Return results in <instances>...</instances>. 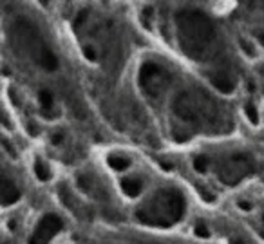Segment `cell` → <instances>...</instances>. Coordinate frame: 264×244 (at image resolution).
Wrapping results in <instances>:
<instances>
[{
  "label": "cell",
  "instance_id": "cell-7",
  "mask_svg": "<svg viewBox=\"0 0 264 244\" xmlns=\"http://www.w3.org/2000/svg\"><path fill=\"white\" fill-rule=\"evenodd\" d=\"M121 190H123L127 195H130V197H136V195H140V192L143 190V181H141L140 177H134V175L123 177V179H121Z\"/></svg>",
  "mask_w": 264,
  "mask_h": 244
},
{
  "label": "cell",
  "instance_id": "cell-11",
  "mask_svg": "<svg viewBox=\"0 0 264 244\" xmlns=\"http://www.w3.org/2000/svg\"><path fill=\"white\" fill-rule=\"evenodd\" d=\"M35 174L40 181H47L51 177V168L47 166V163L42 160L35 161Z\"/></svg>",
  "mask_w": 264,
  "mask_h": 244
},
{
  "label": "cell",
  "instance_id": "cell-20",
  "mask_svg": "<svg viewBox=\"0 0 264 244\" xmlns=\"http://www.w3.org/2000/svg\"><path fill=\"white\" fill-rule=\"evenodd\" d=\"M263 237H264V232H263Z\"/></svg>",
  "mask_w": 264,
  "mask_h": 244
},
{
  "label": "cell",
  "instance_id": "cell-16",
  "mask_svg": "<svg viewBox=\"0 0 264 244\" xmlns=\"http://www.w3.org/2000/svg\"><path fill=\"white\" fill-rule=\"evenodd\" d=\"M241 44H243V51H244V53H248L250 56H255V55H257V53H255V51L252 49V45H250L248 42L241 40Z\"/></svg>",
  "mask_w": 264,
  "mask_h": 244
},
{
  "label": "cell",
  "instance_id": "cell-15",
  "mask_svg": "<svg viewBox=\"0 0 264 244\" xmlns=\"http://www.w3.org/2000/svg\"><path fill=\"white\" fill-rule=\"evenodd\" d=\"M84 55H85V58H87L89 62L96 60V53L92 51V47H90V45H85V47H84Z\"/></svg>",
  "mask_w": 264,
  "mask_h": 244
},
{
  "label": "cell",
  "instance_id": "cell-4",
  "mask_svg": "<svg viewBox=\"0 0 264 244\" xmlns=\"http://www.w3.org/2000/svg\"><path fill=\"white\" fill-rule=\"evenodd\" d=\"M174 112L179 116L183 121L195 123V121L199 120V109H197V105L192 101V98H190L188 92H181V94L176 96Z\"/></svg>",
  "mask_w": 264,
  "mask_h": 244
},
{
  "label": "cell",
  "instance_id": "cell-5",
  "mask_svg": "<svg viewBox=\"0 0 264 244\" xmlns=\"http://www.w3.org/2000/svg\"><path fill=\"white\" fill-rule=\"evenodd\" d=\"M165 203H167V210H169L170 219L177 223L184 215V197L181 195L179 190H169L167 194H163Z\"/></svg>",
  "mask_w": 264,
  "mask_h": 244
},
{
  "label": "cell",
  "instance_id": "cell-9",
  "mask_svg": "<svg viewBox=\"0 0 264 244\" xmlns=\"http://www.w3.org/2000/svg\"><path fill=\"white\" fill-rule=\"evenodd\" d=\"M107 161H109L110 168L118 170V172H121V170H127L130 166V160H129V158H125V156L110 154L109 158H107Z\"/></svg>",
  "mask_w": 264,
  "mask_h": 244
},
{
  "label": "cell",
  "instance_id": "cell-2",
  "mask_svg": "<svg viewBox=\"0 0 264 244\" xmlns=\"http://www.w3.org/2000/svg\"><path fill=\"white\" fill-rule=\"evenodd\" d=\"M165 83H167V76H165V71L161 69L160 65L154 64V62H145L141 65L140 85L147 94L150 96L158 94L165 87Z\"/></svg>",
  "mask_w": 264,
  "mask_h": 244
},
{
  "label": "cell",
  "instance_id": "cell-17",
  "mask_svg": "<svg viewBox=\"0 0 264 244\" xmlns=\"http://www.w3.org/2000/svg\"><path fill=\"white\" fill-rule=\"evenodd\" d=\"M239 206H241V210H246V212H248V210H252V204H250L248 201H241Z\"/></svg>",
  "mask_w": 264,
  "mask_h": 244
},
{
  "label": "cell",
  "instance_id": "cell-10",
  "mask_svg": "<svg viewBox=\"0 0 264 244\" xmlns=\"http://www.w3.org/2000/svg\"><path fill=\"white\" fill-rule=\"evenodd\" d=\"M38 100H40L42 110H44L45 114H49L51 110H53V107H55V100H53V94H51L47 89H42L40 92H38Z\"/></svg>",
  "mask_w": 264,
  "mask_h": 244
},
{
  "label": "cell",
  "instance_id": "cell-12",
  "mask_svg": "<svg viewBox=\"0 0 264 244\" xmlns=\"http://www.w3.org/2000/svg\"><path fill=\"white\" fill-rule=\"evenodd\" d=\"M244 114H246V118H248L254 125L259 121V112H257V109H255V105H252V103L244 105Z\"/></svg>",
  "mask_w": 264,
  "mask_h": 244
},
{
  "label": "cell",
  "instance_id": "cell-21",
  "mask_svg": "<svg viewBox=\"0 0 264 244\" xmlns=\"http://www.w3.org/2000/svg\"><path fill=\"white\" fill-rule=\"evenodd\" d=\"M263 219H264V215H263Z\"/></svg>",
  "mask_w": 264,
  "mask_h": 244
},
{
  "label": "cell",
  "instance_id": "cell-1",
  "mask_svg": "<svg viewBox=\"0 0 264 244\" xmlns=\"http://www.w3.org/2000/svg\"><path fill=\"white\" fill-rule=\"evenodd\" d=\"M177 31L181 47L192 58H199L214 38V24L197 9L181 11L177 15Z\"/></svg>",
  "mask_w": 264,
  "mask_h": 244
},
{
  "label": "cell",
  "instance_id": "cell-6",
  "mask_svg": "<svg viewBox=\"0 0 264 244\" xmlns=\"http://www.w3.org/2000/svg\"><path fill=\"white\" fill-rule=\"evenodd\" d=\"M18 199H20V192L16 188V184L9 177H4L2 179V206H11Z\"/></svg>",
  "mask_w": 264,
  "mask_h": 244
},
{
  "label": "cell",
  "instance_id": "cell-18",
  "mask_svg": "<svg viewBox=\"0 0 264 244\" xmlns=\"http://www.w3.org/2000/svg\"><path fill=\"white\" fill-rule=\"evenodd\" d=\"M230 244H248L246 241L239 239V237H234V239H230Z\"/></svg>",
  "mask_w": 264,
  "mask_h": 244
},
{
  "label": "cell",
  "instance_id": "cell-14",
  "mask_svg": "<svg viewBox=\"0 0 264 244\" xmlns=\"http://www.w3.org/2000/svg\"><path fill=\"white\" fill-rule=\"evenodd\" d=\"M194 234L197 235V237H203V239L210 237L208 228H206V224H203V223H197V224H195V226H194Z\"/></svg>",
  "mask_w": 264,
  "mask_h": 244
},
{
  "label": "cell",
  "instance_id": "cell-3",
  "mask_svg": "<svg viewBox=\"0 0 264 244\" xmlns=\"http://www.w3.org/2000/svg\"><path fill=\"white\" fill-rule=\"evenodd\" d=\"M64 228V221L55 214H45L33 230L29 244H49L60 230Z\"/></svg>",
  "mask_w": 264,
  "mask_h": 244
},
{
  "label": "cell",
  "instance_id": "cell-19",
  "mask_svg": "<svg viewBox=\"0 0 264 244\" xmlns=\"http://www.w3.org/2000/svg\"><path fill=\"white\" fill-rule=\"evenodd\" d=\"M60 141H62V134L60 132H56V136L53 138V143H60Z\"/></svg>",
  "mask_w": 264,
  "mask_h": 244
},
{
  "label": "cell",
  "instance_id": "cell-13",
  "mask_svg": "<svg viewBox=\"0 0 264 244\" xmlns=\"http://www.w3.org/2000/svg\"><path fill=\"white\" fill-rule=\"evenodd\" d=\"M194 168L197 170L199 174H204V172H206V168H208V164H206V158H203V156L195 158V160H194Z\"/></svg>",
  "mask_w": 264,
  "mask_h": 244
},
{
  "label": "cell",
  "instance_id": "cell-8",
  "mask_svg": "<svg viewBox=\"0 0 264 244\" xmlns=\"http://www.w3.org/2000/svg\"><path fill=\"white\" fill-rule=\"evenodd\" d=\"M212 83H214V87L217 90H221V92H232V90L235 89L234 81H232V78L226 75H214L212 76Z\"/></svg>",
  "mask_w": 264,
  "mask_h": 244
}]
</instances>
